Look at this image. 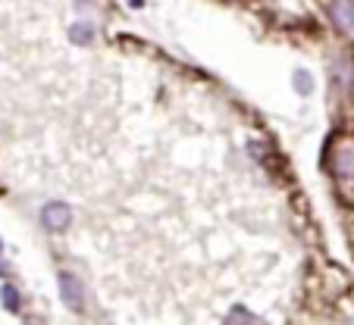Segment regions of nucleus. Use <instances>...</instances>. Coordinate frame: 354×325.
I'll return each mask as SVG.
<instances>
[{
  "instance_id": "1",
  "label": "nucleus",
  "mask_w": 354,
  "mask_h": 325,
  "mask_svg": "<svg viewBox=\"0 0 354 325\" xmlns=\"http://www.w3.org/2000/svg\"><path fill=\"white\" fill-rule=\"evenodd\" d=\"M41 219H44V226L50 228V232H63V228L69 226V219H73V210H69L66 204H47L44 210H41Z\"/></svg>"
},
{
  "instance_id": "2",
  "label": "nucleus",
  "mask_w": 354,
  "mask_h": 325,
  "mask_svg": "<svg viewBox=\"0 0 354 325\" xmlns=\"http://www.w3.org/2000/svg\"><path fill=\"white\" fill-rule=\"evenodd\" d=\"M60 288H63V300H66L69 310H82L85 306V291H82V282L73 273H60Z\"/></svg>"
},
{
  "instance_id": "3",
  "label": "nucleus",
  "mask_w": 354,
  "mask_h": 325,
  "mask_svg": "<svg viewBox=\"0 0 354 325\" xmlns=\"http://www.w3.org/2000/svg\"><path fill=\"white\" fill-rule=\"evenodd\" d=\"M333 19L339 22L345 32H354V3L351 0H335L333 3Z\"/></svg>"
},
{
  "instance_id": "4",
  "label": "nucleus",
  "mask_w": 354,
  "mask_h": 325,
  "mask_svg": "<svg viewBox=\"0 0 354 325\" xmlns=\"http://www.w3.org/2000/svg\"><path fill=\"white\" fill-rule=\"evenodd\" d=\"M69 38H73L75 44H82V47L91 44V41H94V26H91V22H75V26L69 28Z\"/></svg>"
},
{
  "instance_id": "5",
  "label": "nucleus",
  "mask_w": 354,
  "mask_h": 325,
  "mask_svg": "<svg viewBox=\"0 0 354 325\" xmlns=\"http://www.w3.org/2000/svg\"><path fill=\"white\" fill-rule=\"evenodd\" d=\"M0 300H3V306H7L10 313L19 310V291H16L13 285H3V288H0Z\"/></svg>"
},
{
  "instance_id": "6",
  "label": "nucleus",
  "mask_w": 354,
  "mask_h": 325,
  "mask_svg": "<svg viewBox=\"0 0 354 325\" xmlns=\"http://www.w3.org/2000/svg\"><path fill=\"white\" fill-rule=\"evenodd\" d=\"M292 79H295V88H298L301 94H310V91H314V75H310V72L298 69V72H295Z\"/></svg>"
},
{
  "instance_id": "7",
  "label": "nucleus",
  "mask_w": 354,
  "mask_h": 325,
  "mask_svg": "<svg viewBox=\"0 0 354 325\" xmlns=\"http://www.w3.org/2000/svg\"><path fill=\"white\" fill-rule=\"evenodd\" d=\"M251 319H254V316H248V313L241 310V306H235L232 316H226V322H251Z\"/></svg>"
}]
</instances>
